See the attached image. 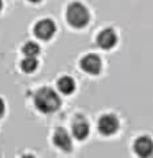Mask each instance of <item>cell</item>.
Here are the masks:
<instances>
[{
  "instance_id": "cell-12",
  "label": "cell",
  "mask_w": 153,
  "mask_h": 158,
  "mask_svg": "<svg viewBox=\"0 0 153 158\" xmlns=\"http://www.w3.org/2000/svg\"><path fill=\"white\" fill-rule=\"evenodd\" d=\"M38 53H39V46H38L35 41L25 43V46H23V54H25V56H33V58H36Z\"/></svg>"
},
{
  "instance_id": "cell-3",
  "label": "cell",
  "mask_w": 153,
  "mask_h": 158,
  "mask_svg": "<svg viewBox=\"0 0 153 158\" xmlns=\"http://www.w3.org/2000/svg\"><path fill=\"white\" fill-rule=\"evenodd\" d=\"M56 33V25H54L53 20L49 18H43L35 25V35L39 38V40H51Z\"/></svg>"
},
{
  "instance_id": "cell-6",
  "label": "cell",
  "mask_w": 153,
  "mask_h": 158,
  "mask_svg": "<svg viewBox=\"0 0 153 158\" xmlns=\"http://www.w3.org/2000/svg\"><path fill=\"white\" fill-rule=\"evenodd\" d=\"M81 69L87 74H99L102 69V61L96 54H87L81 59Z\"/></svg>"
},
{
  "instance_id": "cell-5",
  "label": "cell",
  "mask_w": 153,
  "mask_h": 158,
  "mask_svg": "<svg viewBox=\"0 0 153 158\" xmlns=\"http://www.w3.org/2000/svg\"><path fill=\"white\" fill-rule=\"evenodd\" d=\"M133 150L140 158H150L153 155V140L150 137H138L133 143Z\"/></svg>"
},
{
  "instance_id": "cell-15",
  "label": "cell",
  "mask_w": 153,
  "mask_h": 158,
  "mask_svg": "<svg viewBox=\"0 0 153 158\" xmlns=\"http://www.w3.org/2000/svg\"><path fill=\"white\" fill-rule=\"evenodd\" d=\"M22 158H35L33 155H25V156H22Z\"/></svg>"
},
{
  "instance_id": "cell-7",
  "label": "cell",
  "mask_w": 153,
  "mask_h": 158,
  "mask_svg": "<svg viewBox=\"0 0 153 158\" xmlns=\"http://www.w3.org/2000/svg\"><path fill=\"white\" fill-rule=\"evenodd\" d=\"M117 43V33L112 28H105L97 35V46H101L102 49H110L115 46Z\"/></svg>"
},
{
  "instance_id": "cell-2",
  "label": "cell",
  "mask_w": 153,
  "mask_h": 158,
  "mask_svg": "<svg viewBox=\"0 0 153 158\" xmlns=\"http://www.w3.org/2000/svg\"><path fill=\"white\" fill-rule=\"evenodd\" d=\"M68 23L74 28H84L89 22V10L79 2H72L68 5L66 10Z\"/></svg>"
},
{
  "instance_id": "cell-13",
  "label": "cell",
  "mask_w": 153,
  "mask_h": 158,
  "mask_svg": "<svg viewBox=\"0 0 153 158\" xmlns=\"http://www.w3.org/2000/svg\"><path fill=\"white\" fill-rule=\"evenodd\" d=\"M3 112H5V102L2 101V99H0V117L3 115Z\"/></svg>"
},
{
  "instance_id": "cell-8",
  "label": "cell",
  "mask_w": 153,
  "mask_h": 158,
  "mask_svg": "<svg viewBox=\"0 0 153 158\" xmlns=\"http://www.w3.org/2000/svg\"><path fill=\"white\" fill-rule=\"evenodd\" d=\"M53 142H54V145H56L59 150H63V152H71L72 150L71 137H69V133L64 130V128H58V130L54 132Z\"/></svg>"
},
{
  "instance_id": "cell-10",
  "label": "cell",
  "mask_w": 153,
  "mask_h": 158,
  "mask_svg": "<svg viewBox=\"0 0 153 158\" xmlns=\"http://www.w3.org/2000/svg\"><path fill=\"white\" fill-rule=\"evenodd\" d=\"M74 87H76V84H74V81L69 76H63L61 79L58 81V89H59V92H63V94H71L74 91Z\"/></svg>"
},
{
  "instance_id": "cell-4",
  "label": "cell",
  "mask_w": 153,
  "mask_h": 158,
  "mask_svg": "<svg viewBox=\"0 0 153 158\" xmlns=\"http://www.w3.org/2000/svg\"><path fill=\"white\" fill-rule=\"evenodd\" d=\"M97 128L102 135H114L118 130V118L112 114H105L99 118L97 122Z\"/></svg>"
},
{
  "instance_id": "cell-11",
  "label": "cell",
  "mask_w": 153,
  "mask_h": 158,
  "mask_svg": "<svg viewBox=\"0 0 153 158\" xmlns=\"http://www.w3.org/2000/svg\"><path fill=\"white\" fill-rule=\"evenodd\" d=\"M22 69L25 73H33V71H36V68H38V61H36V58H33V56H25V59L22 61Z\"/></svg>"
},
{
  "instance_id": "cell-16",
  "label": "cell",
  "mask_w": 153,
  "mask_h": 158,
  "mask_svg": "<svg viewBox=\"0 0 153 158\" xmlns=\"http://www.w3.org/2000/svg\"><path fill=\"white\" fill-rule=\"evenodd\" d=\"M0 10H2V0H0Z\"/></svg>"
},
{
  "instance_id": "cell-14",
  "label": "cell",
  "mask_w": 153,
  "mask_h": 158,
  "mask_svg": "<svg viewBox=\"0 0 153 158\" xmlns=\"http://www.w3.org/2000/svg\"><path fill=\"white\" fill-rule=\"evenodd\" d=\"M28 2H31V3H39L41 0H28Z\"/></svg>"
},
{
  "instance_id": "cell-1",
  "label": "cell",
  "mask_w": 153,
  "mask_h": 158,
  "mask_svg": "<svg viewBox=\"0 0 153 158\" xmlns=\"http://www.w3.org/2000/svg\"><path fill=\"white\" fill-rule=\"evenodd\" d=\"M35 106L39 112L43 114H51L58 110L61 106V99L53 89L49 87H41L39 91L35 94Z\"/></svg>"
},
{
  "instance_id": "cell-9",
  "label": "cell",
  "mask_w": 153,
  "mask_h": 158,
  "mask_svg": "<svg viewBox=\"0 0 153 158\" xmlns=\"http://www.w3.org/2000/svg\"><path fill=\"white\" fill-rule=\"evenodd\" d=\"M72 135L74 138H77V140H84V138H87L89 135V123L84 117H76L72 122Z\"/></svg>"
}]
</instances>
